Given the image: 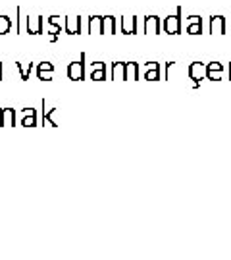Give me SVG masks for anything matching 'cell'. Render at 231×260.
Returning a JSON list of instances; mask_svg holds the SVG:
<instances>
[{
    "label": "cell",
    "mask_w": 231,
    "mask_h": 260,
    "mask_svg": "<svg viewBox=\"0 0 231 260\" xmlns=\"http://www.w3.org/2000/svg\"><path fill=\"white\" fill-rule=\"evenodd\" d=\"M181 12H183V10H181V6H179L174 16H168V18H164V23H162V29H164V33H168V35H179V33L183 31Z\"/></svg>",
    "instance_id": "1"
},
{
    "label": "cell",
    "mask_w": 231,
    "mask_h": 260,
    "mask_svg": "<svg viewBox=\"0 0 231 260\" xmlns=\"http://www.w3.org/2000/svg\"><path fill=\"white\" fill-rule=\"evenodd\" d=\"M187 76L191 79V85L193 87H200V81H204L208 76V68L202 62H193L187 68Z\"/></svg>",
    "instance_id": "2"
},
{
    "label": "cell",
    "mask_w": 231,
    "mask_h": 260,
    "mask_svg": "<svg viewBox=\"0 0 231 260\" xmlns=\"http://www.w3.org/2000/svg\"><path fill=\"white\" fill-rule=\"evenodd\" d=\"M67 77L71 81H83L85 79V52L81 54L79 60H75V62H71V64L67 66Z\"/></svg>",
    "instance_id": "3"
},
{
    "label": "cell",
    "mask_w": 231,
    "mask_h": 260,
    "mask_svg": "<svg viewBox=\"0 0 231 260\" xmlns=\"http://www.w3.org/2000/svg\"><path fill=\"white\" fill-rule=\"evenodd\" d=\"M25 31L29 35H43L44 33V20L43 16H29L27 18V27Z\"/></svg>",
    "instance_id": "4"
},
{
    "label": "cell",
    "mask_w": 231,
    "mask_h": 260,
    "mask_svg": "<svg viewBox=\"0 0 231 260\" xmlns=\"http://www.w3.org/2000/svg\"><path fill=\"white\" fill-rule=\"evenodd\" d=\"M64 31L67 35H79V33L83 31V20L79 18V16H69L66 18V27H64Z\"/></svg>",
    "instance_id": "5"
},
{
    "label": "cell",
    "mask_w": 231,
    "mask_h": 260,
    "mask_svg": "<svg viewBox=\"0 0 231 260\" xmlns=\"http://www.w3.org/2000/svg\"><path fill=\"white\" fill-rule=\"evenodd\" d=\"M120 29L125 35H135L137 33V18L135 16H127L120 20Z\"/></svg>",
    "instance_id": "6"
},
{
    "label": "cell",
    "mask_w": 231,
    "mask_h": 260,
    "mask_svg": "<svg viewBox=\"0 0 231 260\" xmlns=\"http://www.w3.org/2000/svg\"><path fill=\"white\" fill-rule=\"evenodd\" d=\"M143 29L146 35H158V33H160V18H156V16H146V18H144Z\"/></svg>",
    "instance_id": "7"
},
{
    "label": "cell",
    "mask_w": 231,
    "mask_h": 260,
    "mask_svg": "<svg viewBox=\"0 0 231 260\" xmlns=\"http://www.w3.org/2000/svg\"><path fill=\"white\" fill-rule=\"evenodd\" d=\"M210 33L212 35H223L225 33V18L223 16H212L210 18Z\"/></svg>",
    "instance_id": "8"
},
{
    "label": "cell",
    "mask_w": 231,
    "mask_h": 260,
    "mask_svg": "<svg viewBox=\"0 0 231 260\" xmlns=\"http://www.w3.org/2000/svg\"><path fill=\"white\" fill-rule=\"evenodd\" d=\"M118 27H120V25H118L114 16H102V35H104V33L114 35V33L118 31Z\"/></svg>",
    "instance_id": "9"
},
{
    "label": "cell",
    "mask_w": 231,
    "mask_h": 260,
    "mask_svg": "<svg viewBox=\"0 0 231 260\" xmlns=\"http://www.w3.org/2000/svg\"><path fill=\"white\" fill-rule=\"evenodd\" d=\"M110 79H114V81L125 79V62H114V64H112Z\"/></svg>",
    "instance_id": "10"
},
{
    "label": "cell",
    "mask_w": 231,
    "mask_h": 260,
    "mask_svg": "<svg viewBox=\"0 0 231 260\" xmlns=\"http://www.w3.org/2000/svg\"><path fill=\"white\" fill-rule=\"evenodd\" d=\"M16 125V110L14 108H2V127Z\"/></svg>",
    "instance_id": "11"
},
{
    "label": "cell",
    "mask_w": 231,
    "mask_h": 260,
    "mask_svg": "<svg viewBox=\"0 0 231 260\" xmlns=\"http://www.w3.org/2000/svg\"><path fill=\"white\" fill-rule=\"evenodd\" d=\"M89 33L102 35V16H91L89 18Z\"/></svg>",
    "instance_id": "12"
},
{
    "label": "cell",
    "mask_w": 231,
    "mask_h": 260,
    "mask_svg": "<svg viewBox=\"0 0 231 260\" xmlns=\"http://www.w3.org/2000/svg\"><path fill=\"white\" fill-rule=\"evenodd\" d=\"M125 79L127 81L139 79V64L137 62H125Z\"/></svg>",
    "instance_id": "13"
},
{
    "label": "cell",
    "mask_w": 231,
    "mask_h": 260,
    "mask_svg": "<svg viewBox=\"0 0 231 260\" xmlns=\"http://www.w3.org/2000/svg\"><path fill=\"white\" fill-rule=\"evenodd\" d=\"M18 70H20V76H22V81H27L29 76H31V70H33V64L31 62H18Z\"/></svg>",
    "instance_id": "14"
},
{
    "label": "cell",
    "mask_w": 231,
    "mask_h": 260,
    "mask_svg": "<svg viewBox=\"0 0 231 260\" xmlns=\"http://www.w3.org/2000/svg\"><path fill=\"white\" fill-rule=\"evenodd\" d=\"M185 31H187V35H200L202 33V22L185 23Z\"/></svg>",
    "instance_id": "15"
},
{
    "label": "cell",
    "mask_w": 231,
    "mask_h": 260,
    "mask_svg": "<svg viewBox=\"0 0 231 260\" xmlns=\"http://www.w3.org/2000/svg\"><path fill=\"white\" fill-rule=\"evenodd\" d=\"M22 125L23 127H35L37 125V110H35L33 114L22 116Z\"/></svg>",
    "instance_id": "16"
},
{
    "label": "cell",
    "mask_w": 231,
    "mask_h": 260,
    "mask_svg": "<svg viewBox=\"0 0 231 260\" xmlns=\"http://www.w3.org/2000/svg\"><path fill=\"white\" fill-rule=\"evenodd\" d=\"M160 66H156V68H152V70H146L144 72V79L146 81H158L160 79Z\"/></svg>",
    "instance_id": "17"
},
{
    "label": "cell",
    "mask_w": 231,
    "mask_h": 260,
    "mask_svg": "<svg viewBox=\"0 0 231 260\" xmlns=\"http://www.w3.org/2000/svg\"><path fill=\"white\" fill-rule=\"evenodd\" d=\"M12 29V20L8 16H0V35H6Z\"/></svg>",
    "instance_id": "18"
},
{
    "label": "cell",
    "mask_w": 231,
    "mask_h": 260,
    "mask_svg": "<svg viewBox=\"0 0 231 260\" xmlns=\"http://www.w3.org/2000/svg\"><path fill=\"white\" fill-rule=\"evenodd\" d=\"M89 77L93 79V81H104L106 79V68H99V70H93Z\"/></svg>",
    "instance_id": "19"
},
{
    "label": "cell",
    "mask_w": 231,
    "mask_h": 260,
    "mask_svg": "<svg viewBox=\"0 0 231 260\" xmlns=\"http://www.w3.org/2000/svg\"><path fill=\"white\" fill-rule=\"evenodd\" d=\"M48 23H52V25H56V27L64 29V27H66V18L62 20L60 16H50V18H48Z\"/></svg>",
    "instance_id": "20"
},
{
    "label": "cell",
    "mask_w": 231,
    "mask_h": 260,
    "mask_svg": "<svg viewBox=\"0 0 231 260\" xmlns=\"http://www.w3.org/2000/svg\"><path fill=\"white\" fill-rule=\"evenodd\" d=\"M37 77L41 81H52V72H48V70H37Z\"/></svg>",
    "instance_id": "21"
},
{
    "label": "cell",
    "mask_w": 231,
    "mask_h": 260,
    "mask_svg": "<svg viewBox=\"0 0 231 260\" xmlns=\"http://www.w3.org/2000/svg\"><path fill=\"white\" fill-rule=\"evenodd\" d=\"M206 68H208V72H223V64L220 62H210L206 64Z\"/></svg>",
    "instance_id": "22"
},
{
    "label": "cell",
    "mask_w": 231,
    "mask_h": 260,
    "mask_svg": "<svg viewBox=\"0 0 231 260\" xmlns=\"http://www.w3.org/2000/svg\"><path fill=\"white\" fill-rule=\"evenodd\" d=\"M46 29H48V35H56V37L62 33V29H60V27H56V25H52V23H48V25H46Z\"/></svg>",
    "instance_id": "23"
},
{
    "label": "cell",
    "mask_w": 231,
    "mask_h": 260,
    "mask_svg": "<svg viewBox=\"0 0 231 260\" xmlns=\"http://www.w3.org/2000/svg\"><path fill=\"white\" fill-rule=\"evenodd\" d=\"M37 70H48V72H54V64L52 62H41L37 66Z\"/></svg>",
    "instance_id": "24"
},
{
    "label": "cell",
    "mask_w": 231,
    "mask_h": 260,
    "mask_svg": "<svg viewBox=\"0 0 231 260\" xmlns=\"http://www.w3.org/2000/svg\"><path fill=\"white\" fill-rule=\"evenodd\" d=\"M206 79H210V81H220V79H221V72H208Z\"/></svg>",
    "instance_id": "25"
},
{
    "label": "cell",
    "mask_w": 231,
    "mask_h": 260,
    "mask_svg": "<svg viewBox=\"0 0 231 260\" xmlns=\"http://www.w3.org/2000/svg\"><path fill=\"white\" fill-rule=\"evenodd\" d=\"M99 68H106V64L104 62H95V64H91V72L93 70H99Z\"/></svg>",
    "instance_id": "26"
},
{
    "label": "cell",
    "mask_w": 231,
    "mask_h": 260,
    "mask_svg": "<svg viewBox=\"0 0 231 260\" xmlns=\"http://www.w3.org/2000/svg\"><path fill=\"white\" fill-rule=\"evenodd\" d=\"M156 66H160V64H156V62H146V64H144V72H146V70H152Z\"/></svg>",
    "instance_id": "27"
},
{
    "label": "cell",
    "mask_w": 231,
    "mask_h": 260,
    "mask_svg": "<svg viewBox=\"0 0 231 260\" xmlns=\"http://www.w3.org/2000/svg\"><path fill=\"white\" fill-rule=\"evenodd\" d=\"M48 41H50V43H56V41H58V37H56V35H48Z\"/></svg>",
    "instance_id": "28"
},
{
    "label": "cell",
    "mask_w": 231,
    "mask_h": 260,
    "mask_svg": "<svg viewBox=\"0 0 231 260\" xmlns=\"http://www.w3.org/2000/svg\"><path fill=\"white\" fill-rule=\"evenodd\" d=\"M0 125H2V108H0Z\"/></svg>",
    "instance_id": "29"
},
{
    "label": "cell",
    "mask_w": 231,
    "mask_h": 260,
    "mask_svg": "<svg viewBox=\"0 0 231 260\" xmlns=\"http://www.w3.org/2000/svg\"><path fill=\"white\" fill-rule=\"evenodd\" d=\"M0 79H2V64H0Z\"/></svg>",
    "instance_id": "30"
},
{
    "label": "cell",
    "mask_w": 231,
    "mask_h": 260,
    "mask_svg": "<svg viewBox=\"0 0 231 260\" xmlns=\"http://www.w3.org/2000/svg\"><path fill=\"white\" fill-rule=\"evenodd\" d=\"M229 79H231V66H229Z\"/></svg>",
    "instance_id": "31"
}]
</instances>
